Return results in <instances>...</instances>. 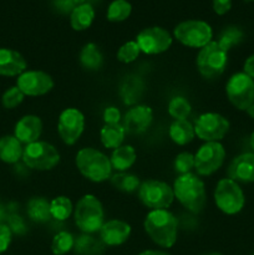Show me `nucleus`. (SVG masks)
I'll list each match as a JSON object with an SVG mask.
<instances>
[{"label": "nucleus", "instance_id": "nucleus-1", "mask_svg": "<svg viewBox=\"0 0 254 255\" xmlns=\"http://www.w3.org/2000/svg\"><path fill=\"white\" fill-rule=\"evenodd\" d=\"M147 236L162 248H171L177 241L178 221L167 209H154L144 218Z\"/></svg>", "mask_w": 254, "mask_h": 255}, {"label": "nucleus", "instance_id": "nucleus-49", "mask_svg": "<svg viewBox=\"0 0 254 255\" xmlns=\"http://www.w3.org/2000/svg\"><path fill=\"white\" fill-rule=\"evenodd\" d=\"M249 1H254V0H249Z\"/></svg>", "mask_w": 254, "mask_h": 255}, {"label": "nucleus", "instance_id": "nucleus-37", "mask_svg": "<svg viewBox=\"0 0 254 255\" xmlns=\"http://www.w3.org/2000/svg\"><path fill=\"white\" fill-rule=\"evenodd\" d=\"M174 171L179 173V176L186 173H191L194 168V156L189 152H182L174 159Z\"/></svg>", "mask_w": 254, "mask_h": 255}, {"label": "nucleus", "instance_id": "nucleus-27", "mask_svg": "<svg viewBox=\"0 0 254 255\" xmlns=\"http://www.w3.org/2000/svg\"><path fill=\"white\" fill-rule=\"evenodd\" d=\"M27 214L36 223H45L51 218L50 202L44 197H34L27 203Z\"/></svg>", "mask_w": 254, "mask_h": 255}, {"label": "nucleus", "instance_id": "nucleus-36", "mask_svg": "<svg viewBox=\"0 0 254 255\" xmlns=\"http://www.w3.org/2000/svg\"><path fill=\"white\" fill-rule=\"evenodd\" d=\"M142 91V85L138 80H127L125 81L124 86H122V96L126 104H132L136 100H138L139 95Z\"/></svg>", "mask_w": 254, "mask_h": 255}, {"label": "nucleus", "instance_id": "nucleus-33", "mask_svg": "<svg viewBox=\"0 0 254 255\" xmlns=\"http://www.w3.org/2000/svg\"><path fill=\"white\" fill-rule=\"evenodd\" d=\"M75 252L80 255H97L102 252V246L100 242L94 239V237L82 236L75 241Z\"/></svg>", "mask_w": 254, "mask_h": 255}, {"label": "nucleus", "instance_id": "nucleus-20", "mask_svg": "<svg viewBox=\"0 0 254 255\" xmlns=\"http://www.w3.org/2000/svg\"><path fill=\"white\" fill-rule=\"evenodd\" d=\"M26 61L15 50L0 49V75L1 76H19L26 70Z\"/></svg>", "mask_w": 254, "mask_h": 255}, {"label": "nucleus", "instance_id": "nucleus-24", "mask_svg": "<svg viewBox=\"0 0 254 255\" xmlns=\"http://www.w3.org/2000/svg\"><path fill=\"white\" fill-rule=\"evenodd\" d=\"M136 158L137 154L133 147L126 144V146H120L119 148L114 149L110 161H111L112 168L120 172H125L133 166Z\"/></svg>", "mask_w": 254, "mask_h": 255}, {"label": "nucleus", "instance_id": "nucleus-31", "mask_svg": "<svg viewBox=\"0 0 254 255\" xmlns=\"http://www.w3.org/2000/svg\"><path fill=\"white\" fill-rule=\"evenodd\" d=\"M191 104L188 100L182 96L173 97L168 104V114L174 120H187V117L191 115Z\"/></svg>", "mask_w": 254, "mask_h": 255}, {"label": "nucleus", "instance_id": "nucleus-9", "mask_svg": "<svg viewBox=\"0 0 254 255\" xmlns=\"http://www.w3.org/2000/svg\"><path fill=\"white\" fill-rule=\"evenodd\" d=\"M139 201L147 208L154 209H167L174 199V193L172 187L162 181L148 179L144 181L138 188Z\"/></svg>", "mask_w": 254, "mask_h": 255}, {"label": "nucleus", "instance_id": "nucleus-7", "mask_svg": "<svg viewBox=\"0 0 254 255\" xmlns=\"http://www.w3.org/2000/svg\"><path fill=\"white\" fill-rule=\"evenodd\" d=\"M22 161L31 169L49 171L57 166L60 154L52 144L45 141H36L26 144L22 152Z\"/></svg>", "mask_w": 254, "mask_h": 255}, {"label": "nucleus", "instance_id": "nucleus-38", "mask_svg": "<svg viewBox=\"0 0 254 255\" xmlns=\"http://www.w3.org/2000/svg\"><path fill=\"white\" fill-rule=\"evenodd\" d=\"M24 97L25 95L17 89V86L10 87V89L6 90V91L4 92V95H2V106L7 110L15 109V107L19 106V105L24 101Z\"/></svg>", "mask_w": 254, "mask_h": 255}, {"label": "nucleus", "instance_id": "nucleus-25", "mask_svg": "<svg viewBox=\"0 0 254 255\" xmlns=\"http://www.w3.org/2000/svg\"><path fill=\"white\" fill-rule=\"evenodd\" d=\"M80 64L89 71H97L101 69L104 64V56L96 44L89 42L82 47L80 52Z\"/></svg>", "mask_w": 254, "mask_h": 255}, {"label": "nucleus", "instance_id": "nucleus-50", "mask_svg": "<svg viewBox=\"0 0 254 255\" xmlns=\"http://www.w3.org/2000/svg\"><path fill=\"white\" fill-rule=\"evenodd\" d=\"M253 255H254V254H253Z\"/></svg>", "mask_w": 254, "mask_h": 255}, {"label": "nucleus", "instance_id": "nucleus-45", "mask_svg": "<svg viewBox=\"0 0 254 255\" xmlns=\"http://www.w3.org/2000/svg\"><path fill=\"white\" fill-rule=\"evenodd\" d=\"M247 114H248L252 119H254V104H252L251 106L247 109Z\"/></svg>", "mask_w": 254, "mask_h": 255}, {"label": "nucleus", "instance_id": "nucleus-16", "mask_svg": "<svg viewBox=\"0 0 254 255\" xmlns=\"http://www.w3.org/2000/svg\"><path fill=\"white\" fill-rule=\"evenodd\" d=\"M152 120H153V111L151 107L138 105L126 112L122 126L125 127L127 133H142L148 128L149 125L152 124Z\"/></svg>", "mask_w": 254, "mask_h": 255}, {"label": "nucleus", "instance_id": "nucleus-39", "mask_svg": "<svg viewBox=\"0 0 254 255\" xmlns=\"http://www.w3.org/2000/svg\"><path fill=\"white\" fill-rule=\"evenodd\" d=\"M11 242V231L5 224H0V254L4 253Z\"/></svg>", "mask_w": 254, "mask_h": 255}, {"label": "nucleus", "instance_id": "nucleus-29", "mask_svg": "<svg viewBox=\"0 0 254 255\" xmlns=\"http://www.w3.org/2000/svg\"><path fill=\"white\" fill-rule=\"evenodd\" d=\"M132 6L127 0H114L107 9V20L112 22H120L126 20L131 15Z\"/></svg>", "mask_w": 254, "mask_h": 255}, {"label": "nucleus", "instance_id": "nucleus-28", "mask_svg": "<svg viewBox=\"0 0 254 255\" xmlns=\"http://www.w3.org/2000/svg\"><path fill=\"white\" fill-rule=\"evenodd\" d=\"M72 211H74V206L67 197H55L50 202V213H51L52 218H55L56 221H66L71 216Z\"/></svg>", "mask_w": 254, "mask_h": 255}, {"label": "nucleus", "instance_id": "nucleus-40", "mask_svg": "<svg viewBox=\"0 0 254 255\" xmlns=\"http://www.w3.org/2000/svg\"><path fill=\"white\" fill-rule=\"evenodd\" d=\"M105 125H116L121 121V112L116 107H107L104 111Z\"/></svg>", "mask_w": 254, "mask_h": 255}, {"label": "nucleus", "instance_id": "nucleus-21", "mask_svg": "<svg viewBox=\"0 0 254 255\" xmlns=\"http://www.w3.org/2000/svg\"><path fill=\"white\" fill-rule=\"evenodd\" d=\"M95 19V9L89 2H81L71 10L70 24L76 31H84L89 29Z\"/></svg>", "mask_w": 254, "mask_h": 255}, {"label": "nucleus", "instance_id": "nucleus-15", "mask_svg": "<svg viewBox=\"0 0 254 255\" xmlns=\"http://www.w3.org/2000/svg\"><path fill=\"white\" fill-rule=\"evenodd\" d=\"M16 86L25 96H42L54 87V80L47 72L31 70L19 75Z\"/></svg>", "mask_w": 254, "mask_h": 255}, {"label": "nucleus", "instance_id": "nucleus-35", "mask_svg": "<svg viewBox=\"0 0 254 255\" xmlns=\"http://www.w3.org/2000/svg\"><path fill=\"white\" fill-rule=\"evenodd\" d=\"M139 52H141V50H139L136 40L134 41H127L117 51V59H119V61L124 62V64H129V62H133L138 57Z\"/></svg>", "mask_w": 254, "mask_h": 255}, {"label": "nucleus", "instance_id": "nucleus-2", "mask_svg": "<svg viewBox=\"0 0 254 255\" xmlns=\"http://www.w3.org/2000/svg\"><path fill=\"white\" fill-rule=\"evenodd\" d=\"M174 198L192 213L203 211L207 202L206 187L203 181L194 173H186L177 177L173 187Z\"/></svg>", "mask_w": 254, "mask_h": 255}, {"label": "nucleus", "instance_id": "nucleus-12", "mask_svg": "<svg viewBox=\"0 0 254 255\" xmlns=\"http://www.w3.org/2000/svg\"><path fill=\"white\" fill-rule=\"evenodd\" d=\"M226 159V149L219 142H206L194 154V169L199 176H211Z\"/></svg>", "mask_w": 254, "mask_h": 255}, {"label": "nucleus", "instance_id": "nucleus-48", "mask_svg": "<svg viewBox=\"0 0 254 255\" xmlns=\"http://www.w3.org/2000/svg\"><path fill=\"white\" fill-rule=\"evenodd\" d=\"M204 255H222L221 253H209V254H204Z\"/></svg>", "mask_w": 254, "mask_h": 255}, {"label": "nucleus", "instance_id": "nucleus-13", "mask_svg": "<svg viewBox=\"0 0 254 255\" xmlns=\"http://www.w3.org/2000/svg\"><path fill=\"white\" fill-rule=\"evenodd\" d=\"M172 41V35L161 26L146 27L136 37L139 50L146 55H158L167 51Z\"/></svg>", "mask_w": 254, "mask_h": 255}, {"label": "nucleus", "instance_id": "nucleus-18", "mask_svg": "<svg viewBox=\"0 0 254 255\" xmlns=\"http://www.w3.org/2000/svg\"><path fill=\"white\" fill-rule=\"evenodd\" d=\"M131 234V227L126 222L120 219H112L106 222L100 229V238L101 242L106 246H121Z\"/></svg>", "mask_w": 254, "mask_h": 255}, {"label": "nucleus", "instance_id": "nucleus-19", "mask_svg": "<svg viewBox=\"0 0 254 255\" xmlns=\"http://www.w3.org/2000/svg\"><path fill=\"white\" fill-rule=\"evenodd\" d=\"M42 132V122L35 115H27L20 119L15 126V137L21 143L30 144L39 141Z\"/></svg>", "mask_w": 254, "mask_h": 255}, {"label": "nucleus", "instance_id": "nucleus-5", "mask_svg": "<svg viewBox=\"0 0 254 255\" xmlns=\"http://www.w3.org/2000/svg\"><path fill=\"white\" fill-rule=\"evenodd\" d=\"M196 62L199 74L204 79H216L226 70L228 64V52L224 51L217 41H211L199 50Z\"/></svg>", "mask_w": 254, "mask_h": 255}, {"label": "nucleus", "instance_id": "nucleus-47", "mask_svg": "<svg viewBox=\"0 0 254 255\" xmlns=\"http://www.w3.org/2000/svg\"><path fill=\"white\" fill-rule=\"evenodd\" d=\"M249 143H251L252 149H253V153H254V132L251 134V138H249Z\"/></svg>", "mask_w": 254, "mask_h": 255}, {"label": "nucleus", "instance_id": "nucleus-30", "mask_svg": "<svg viewBox=\"0 0 254 255\" xmlns=\"http://www.w3.org/2000/svg\"><path fill=\"white\" fill-rule=\"evenodd\" d=\"M243 37H244V34L239 27L228 26L221 32L219 39L217 42H218L219 46H221L224 51L228 52L232 47L241 44V42L243 41Z\"/></svg>", "mask_w": 254, "mask_h": 255}, {"label": "nucleus", "instance_id": "nucleus-34", "mask_svg": "<svg viewBox=\"0 0 254 255\" xmlns=\"http://www.w3.org/2000/svg\"><path fill=\"white\" fill-rule=\"evenodd\" d=\"M111 183L114 184L115 188L122 192H127V193H131V192H134L137 188H139L138 178L133 174H127L124 172L115 174L111 178Z\"/></svg>", "mask_w": 254, "mask_h": 255}, {"label": "nucleus", "instance_id": "nucleus-8", "mask_svg": "<svg viewBox=\"0 0 254 255\" xmlns=\"http://www.w3.org/2000/svg\"><path fill=\"white\" fill-rule=\"evenodd\" d=\"M214 202L219 211L228 216H233L243 209L246 198L237 182L231 178H224L217 183L214 189Z\"/></svg>", "mask_w": 254, "mask_h": 255}, {"label": "nucleus", "instance_id": "nucleus-4", "mask_svg": "<svg viewBox=\"0 0 254 255\" xmlns=\"http://www.w3.org/2000/svg\"><path fill=\"white\" fill-rule=\"evenodd\" d=\"M77 228L86 234L95 233L104 226V207L92 194H86L77 202L74 211Z\"/></svg>", "mask_w": 254, "mask_h": 255}, {"label": "nucleus", "instance_id": "nucleus-10", "mask_svg": "<svg viewBox=\"0 0 254 255\" xmlns=\"http://www.w3.org/2000/svg\"><path fill=\"white\" fill-rule=\"evenodd\" d=\"M227 97L236 109L247 111L254 104V80L244 72H237L226 85Z\"/></svg>", "mask_w": 254, "mask_h": 255}, {"label": "nucleus", "instance_id": "nucleus-22", "mask_svg": "<svg viewBox=\"0 0 254 255\" xmlns=\"http://www.w3.org/2000/svg\"><path fill=\"white\" fill-rule=\"evenodd\" d=\"M169 138L178 146H184L193 141L196 132L194 126L187 120H174L169 126Z\"/></svg>", "mask_w": 254, "mask_h": 255}, {"label": "nucleus", "instance_id": "nucleus-44", "mask_svg": "<svg viewBox=\"0 0 254 255\" xmlns=\"http://www.w3.org/2000/svg\"><path fill=\"white\" fill-rule=\"evenodd\" d=\"M139 255H169V254L166 253V252H161V251H144Z\"/></svg>", "mask_w": 254, "mask_h": 255}, {"label": "nucleus", "instance_id": "nucleus-32", "mask_svg": "<svg viewBox=\"0 0 254 255\" xmlns=\"http://www.w3.org/2000/svg\"><path fill=\"white\" fill-rule=\"evenodd\" d=\"M75 247L74 236L69 232H60L54 237L51 251L55 255H65Z\"/></svg>", "mask_w": 254, "mask_h": 255}, {"label": "nucleus", "instance_id": "nucleus-11", "mask_svg": "<svg viewBox=\"0 0 254 255\" xmlns=\"http://www.w3.org/2000/svg\"><path fill=\"white\" fill-rule=\"evenodd\" d=\"M229 121L216 112L202 114L194 124V132L199 139L206 142H219L229 131Z\"/></svg>", "mask_w": 254, "mask_h": 255}, {"label": "nucleus", "instance_id": "nucleus-3", "mask_svg": "<svg viewBox=\"0 0 254 255\" xmlns=\"http://www.w3.org/2000/svg\"><path fill=\"white\" fill-rule=\"evenodd\" d=\"M76 166L80 173L89 181L101 183L111 177L112 166L110 158L102 152L87 147L82 148L76 154Z\"/></svg>", "mask_w": 254, "mask_h": 255}, {"label": "nucleus", "instance_id": "nucleus-23", "mask_svg": "<svg viewBox=\"0 0 254 255\" xmlns=\"http://www.w3.org/2000/svg\"><path fill=\"white\" fill-rule=\"evenodd\" d=\"M21 142L15 136H4L0 138V159L6 163H16L22 158Z\"/></svg>", "mask_w": 254, "mask_h": 255}, {"label": "nucleus", "instance_id": "nucleus-14", "mask_svg": "<svg viewBox=\"0 0 254 255\" xmlns=\"http://www.w3.org/2000/svg\"><path fill=\"white\" fill-rule=\"evenodd\" d=\"M85 128V116L80 110L66 109L61 112L57 124V132L62 142L69 146L76 143Z\"/></svg>", "mask_w": 254, "mask_h": 255}, {"label": "nucleus", "instance_id": "nucleus-6", "mask_svg": "<svg viewBox=\"0 0 254 255\" xmlns=\"http://www.w3.org/2000/svg\"><path fill=\"white\" fill-rule=\"evenodd\" d=\"M173 35L184 46L202 49L212 41L213 30L203 20H186L174 27Z\"/></svg>", "mask_w": 254, "mask_h": 255}, {"label": "nucleus", "instance_id": "nucleus-17", "mask_svg": "<svg viewBox=\"0 0 254 255\" xmlns=\"http://www.w3.org/2000/svg\"><path fill=\"white\" fill-rule=\"evenodd\" d=\"M228 178L237 183L254 182V153L247 152L237 156L228 167Z\"/></svg>", "mask_w": 254, "mask_h": 255}, {"label": "nucleus", "instance_id": "nucleus-42", "mask_svg": "<svg viewBox=\"0 0 254 255\" xmlns=\"http://www.w3.org/2000/svg\"><path fill=\"white\" fill-rule=\"evenodd\" d=\"M232 0H213V10L216 14L224 15L231 10Z\"/></svg>", "mask_w": 254, "mask_h": 255}, {"label": "nucleus", "instance_id": "nucleus-41", "mask_svg": "<svg viewBox=\"0 0 254 255\" xmlns=\"http://www.w3.org/2000/svg\"><path fill=\"white\" fill-rule=\"evenodd\" d=\"M7 221H9V228L10 231L14 232V233L16 234H22L25 232V226H24V222L21 221V218H20L19 216H16V214H11V216H9V218H7Z\"/></svg>", "mask_w": 254, "mask_h": 255}, {"label": "nucleus", "instance_id": "nucleus-26", "mask_svg": "<svg viewBox=\"0 0 254 255\" xmlns=\"http://www.w3.org/2000/svg\"><path fill=\"white\" fill-rule=\"evenodd\" d=\"M125 136H126V129L121 124L105 125L100 132V138L106 148H119L120 146H122Z\"/></svg>", "mask_w": 254, "mask_h": 255}, {"label": "nucleus", "instance_id": "nucleus-43", "mask_svg": "<svg viewBox=\"0 0 254 255\" xmlns=\"http://www.w3.org/2000/svg\"><path fill=\"white\" fill-rule=\"evenodd\" d=\"M243 70H244L243 71L244 74L248 75L249 77H252V79L254 80V54L251 55V56L246 60Z\"/></svg>", "mask_w": 254, "mask_h": 255}, {"label": "nucleus", "instance_id": "nucleus-46", "mask_svg": "<svg viewBox=\"0 0 254 255\" xmlns=\"http://www.w3.org/2000/svg\"><path fill=\"white\" fill-rule=\"evenodd\" d=\"M5 217H6V214H5V209H4V207L0 206V222H1L2 219L5 218ZM0 224H1V223H0Z\"/></svg>", "mask_w": 254, "mask_h": 255}]
</instances>
